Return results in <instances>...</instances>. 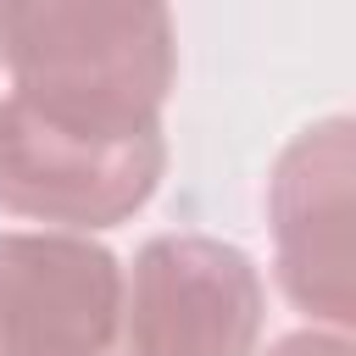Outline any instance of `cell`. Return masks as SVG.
Listing matches in <instances>:
<instances>
[{"label":"cell","mask_w":356,"mask_h":356,"mask_svg":"<svg viewBox=\"0 0 356 356\" xmlns=\"http://www.w3.org/2000/svg\"><path fill=\"white\" fill-rule=\"evenodd\" d=\"M0 72L11 78V95L50 111L161 122L178 83L172 11L111 0H0Z\"/></svg>","instance_id":"6da1fadb"},{"label":"cell","mask_w":356,"mask_h":356,"mask_svg":"<svg viewBox=\"0 0 356 356\" xmlns=\"http://www.w3.org/2000/svg\"><path fill=\"white\" fill-rule=\"evenodd\" d=\"M167 172L161 122L0 100V211L50 234H95L139 217Z\"/></svg>","instance_id":"7a4b0ae2"},{"label":"cell","mask_w":356,"mask_h":356,"mask_svg":"<svg viewBox=\"0 0 356 356\" xmlns=\"http://www.w3.org/2000/svg\"><path fill=\"white\" fill-rule=\"evenodd\" d=\"M267 284L250 250L211 234H156L122 267V356H256Z\"/></svg>","instance_id":"3957f363"},{"label":"cell","mask_w":356,"mask_h":356,"mask_svg":"<svg viewBox=\"0 0 356 356\" xmlns=\"http://www.w3.org/2000/svg\"><path fill=\"white\" fill-rule=\"evenodd\" d=\"M350 178H356V122L345 111L306 122L273 161L267 222H273V273L295 312L312 328L350 334Z\"/></svg>","instance_id":"277c9868"},{"label":"cell","mask_w":356,"mask_h":356,"mask_svg":"<svg viewBox=\"0 0 356 356\" xmlns=\"http://www.w3.org/2000/svg\"><path fill=\"white\" fill-rule=\"evenodd\" d=\"M122 261L89 234H0V356H117Z\"/></svg>","instance_id":"5b68a950"},{"label":"cell","mask_w":356,"mask_h":356,"mask_svg":"<svg viewBox=\"0 0 356 356\" xmlns=\"http://www.w3.org/2000/svg\"><path fill=\"white\" fill-rule=\"evenodd\" d=\"M267 356H356V345H350V334H334V328H295V334L273 339Z\"/></svg>","instance_id":"8992f818"}]
</instances>
